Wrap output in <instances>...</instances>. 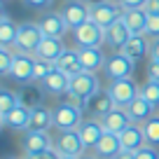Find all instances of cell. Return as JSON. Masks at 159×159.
I'll use <instances>...</instances> for the list:
<instances>
[{
	"mask_svg": "<svg viewBox=\"0 0 159 159\" xmlns=\"http://www.w3.org/2000/svg\"><path fill=\"white\" fill-rule=\"evenodd\" d=\"M45 33L40 28V24L35 21H24L19 26V33H16V42H14V49L21 52V54H35L38 45L42 42Z\"/></svg>",
	"mask_w": 159,
	"mask_h": 159,
	"instance_id": "6da1fadb",
	"label": "cell"
},
{
	"mask_svg": "<svg viewBox=\"0 0 159 159\" xmlns=\"http://www.w3.org/2000/svg\"><path fill=\"white\" fill-rule=\"evenodd\" d=\"M54 150L61 157H84L87 145L80 131L73 129V131H59V136L54 138Z\"/></svg>",
	"mask_w": 159,
	"mask_h": 159,
	"instance_id": "7a4b0ae2",
	"label": "cell"
},
{
	"mask_svg": "<svg viewBox=\"0 0 159 159\" xmlns=\"http://www.w3.org/2000/svg\"><path fill=\"white\" fill-rule=\"evenodd\" d=\"M84 122L82 117V108H75L70 103H59L54 108V129L56 131H73V129H80Z\"/></svg>",
	"mask_w": 159,
	"mask_h": 159,
	"instance_id": "3957f363",
	"label": "cell"
},
{
	"mask_svg": "<svg viewBox=\"0 0 159 159\" xmlns=\"http://www.w3.org/2000/svg\"><path fill=\"white\" fill-rule=\"evenodd\" d=\"M108 94L112 96L115 105L117 108H129L131 101L136 96H140V87L136 84L131 77H124V80H112L108 87Z\"/></svg>",
	"mask_w": 159,
	"mask_h": 159,
	"instance_id": "277c9868",
	"label": "cell"
},
{
	"mask_svg": "<svg viewBox=\"0 0 159 159\" xmlns=\"http://www.w3.org/2000/svg\"><path fill=\"white\" fill-rule=\"evenodd\" d=\"M73 38L77 42V47H101L105 45V28H101L96 21H87V24L77 26L73 30Z\"/></svg>",
	"mask_w": 159,
	"mask_h": 159,
	"instance_id": "5b68a950",
	"label": "cell"
},
{
	"mask_svg": "<svg viewBox=\"0 0 159 159\" xmlns=\"http://www.w3.org/2000/svg\"><path fill=\"white\" fill-rule=\"evenodd\" d=\"M10 77L14 80V82H19V84H30V82H35V56L16 52L14 66H12V70H10Z\"/></svg>",
	"mask_w": 159,
	"mask_h": 159,
	"instance_id": "8992f818",
	"label": "cell"
},
{
	"mask_svg": "<svg viewBox=\"0 0 159 159\" xmlns=\"http://www.w3.org/2000/svg\"><path fill=\"white\" fill-rule=\"evenodd\" d=\"M103 70H105V75L110 77V82H112V80H124V77H131V75H134L136 61H131L129 56H124L122 52H117V54L108 56Z\"/></svg>",
	"mask_w": 159,
	"mask_h": 159,
	"instance_id": "52a82bcc",
	"label": "cell"
},
{
	"mask_svg": "<svg viewBox=\"0 0 159 159\" xmlns=\"http://www.w3.org/2000/svg\"><path fill=\"white\" fill-rule=\"evenodd\" d=\"M96 91H101V84H98L96 73H87V70H82L80 75L70 77V94H75V96H80V98L87 101V98H91Z\"/></svg>",
	"mask_w": 159,
	"mask_h": 159,
	"instance_id": "ba28073f",
	"label": "cell"
},
{
	"mask_svg": "<svg viewBox=\"0 0 159 159\" xmlns=\"http://www.w3.org/2000/svg\"><path fill=\"white\" fill-rule=\"evenodd\" d=\"M61 14H63V19L68 21L70 28H77V26L87 24V21L91 19V7L87 5L84 0H68L63 5V10H61Z\"/></svg>",
	"mask_w": 159,
	"mask_h": 159,
	"instance_id": "9c48e42d",
	"label": "cell"
},
{
	"mask_svg": "<svg viewBox=\"0 0 159 159\" xmlns=\"http://www.w3.org/2000/svg\"><path fill=\"white\" fill-rule=\"evenodd\" d=\"M54 150V138L49 136V131H26L24 136V152L26 154H40Z\"/></svg>",
	"mask_w": 159,
	"mask_h": 159,
	"instance_id": "30bf717a",
	"label": "cell"
},
{
	"mask_svg": "<svg viewBox=\"0 0 159 159\" xmlns=\"http://www.w3.org/2000/svg\"><path fill=\"white\" fill-rule=\"evenodd\" d=\"M122 14H124V10L117 2H101V5L91 7V21H96L101 28H110Z\"/></svg>",
	"mask_w": 159,
	"mask_h": 159,
	"instance_id": "8fae6325",
	"label": "cell"
},
{
	"mask_svg": "<svg viewBox=\"0 0 159 159\" xmlns=\"http://www.w3.org/2000/svg\"><path fill=\"white\" fill-rule=\"evenodd\" d=\"M115 108H117V105H115L112 96H110L108 91H96L91 98H87V105H84V110H87L94 119H103L105 115L112 112Z\"/></svg>",
	"mask_w": 159,
	"mask_h": 159,
	"instance_id": "7c38bea8",
	"label": "cell"
},
{
	"mask_svg": "<svg viewBox=\"0 0 159 159\" xmlns=\"http://www.w3.org/2000/svg\"><path fill=\"white\" fill-rule=\"evenodd\" d=\"M119 140H122V150H126V152H138L140 148L148 145L143 124H129L122 134H119Z\"/></svg>",
	"mask_w": 159,
	"mask_h": 159,
	"instance_id": "4fadbf2b",
	"label": "cell"
},
{
	"mask_svg": "<svg viewBox=\"0 0 159 159\" xmlns=\"http://www.w3.org/2000/svg\"><path fill=\"white\" fill-rule=\"evenodd\" d=\"M131 38H134V33L129 30V26H126V21L122 19V16H119L110 28H105V45L115 47V49H122Z\"/></svg>",
	"mask_w": 159,
	"mask_h": 159,
	"instance_id": "5bb4252c",
	"label": "cell"
},
{
	"mask_svg": "<svg viewBox=\"0 0 159 159\" xmlns=\"http://www.w3.org/2000/svg\"><path fill=\"white\" fill-rule=\"evenodd\" d=\"M40 84H42V89H45L47 94H52V96H66L70 91V77L66 73H61L59 68H54Z\"/></svg>",
	"mask_w": 159,
	"mask_h": 159,
	"instance_id": "9a60e30c",
	"label": "cell"
},
{
	"mask_svg": "<svg viewBox=\"0 0 159 159\" xmlns=\"http://www.w3.org/2000/svg\"><path fill=\"white\" fill-rule=\"evenodd\" d=\"M40 28H42V33L47 35V38H63L66 30L70 28L68 21L63 19V14L61 12H52V14H45L42 19L38 21Z\"/></svg>",
	"mask_w": 159,
	"mask_h": 159,
	"instance_id": "2e32d148",
	"label": "cell"
},
{
	"mask_svg": "<svg viewBox=\"0 0 159 159\" xmlns=\"http://www.w3.org/2000/svg\"><path fill=\"white\" fill-rule=\"evenodd\" d=\"M66 52L63 47V40L61 38H42V42L38 45V49H35V59H45V61H52V63H56L59 61V56Z\"/></svg>",
	"mask_w": 159,
	"mask_h": 159,
	"instance_id": "e0dca14e",
	"label": "cell"
},
{
	"mask_svg": "<svg viewBox=\"0 0 159 159\" xmlns=\"http://www.w3.org/2000/svg\"><path fill=\"white\" fill-rule=\"evenodd\" d=\"M77 54H80V63H82V68L87 73L101 70L105 66V61H108V56L101 52V47H80Z\"/></svg>",
	"mask_w": 159,
	"mask_h": 159,
	"instance_id": "ac0fdd59",
	"label": "cell"
},
{
	"mask_svg": "<svg viewBox=\"0 0 159 159\" xmlns=\"http://www.w3.org/2000/svg\"><path fill=\"white\" fill-rule=\"evenodd\" d=\"M80 136H82V140H84V145H87V150H94L96 145H98V140L103 138V134H105V126H103V122L101 119H84L82 122V126H80Z\"/></svg>",
	"mask_w": 159,
	"mask_h": 159,
	"instance_id": "d6986e66",
	"label": "cell"
},
{
	"mask_svg": "<svg viewBox=\"0 0 159 159\" xmlns=\"http://www.w3.org/2000/svg\"><path fill=\"white\" fill-rule=\"evenodd\" d=\"M30 112L33 110L30 108H26V105H16L12 112H7V115H2L0 117V122L5 126H10V129H14V131H28V124H30Z\"/></svg>",
	"mask_w": 159,
	"mask_h": 159,
	"instance_id": "ffe728a7",
	"label": "cell"
},
{
	"mask_svg": "<svg viewBox=\"0 0 159 159\" xmlns=\"http://www.w3.org/2000/svg\"><path fill=\"white\" fill-rule=\"evenodd\" d=\"M126 112H129V117H131V122L134 124H145L150 117H154V105L150 103L145 96H136L134 101H131V105L126 108Z\"/></svg>",
	"mask_w": 159,
	"mask_h": 159,
	"instance_id": "44dd1931",
	"label": "cell"
},
{
	"mask_svg": "<svg viewBox=\"0 0 159 159\" xmlns=\"http://www.w3.org/2000/svg\"><path fill=\"white\" fill-rule=\"evenodd\" d=\"M96 157L98 159H112L115 154L122 152V140H119V134H110V131H105L103 138L98 140V145L94 148Z\"/></svg>",
	"mask_w": 159,
	"mask_h": 159,
	"instance_id": "7402d4cb",
	"label": "cell"
},
{
	"mask_svg": "<svg viewBox=\"0 0 159 159\" xmlns=\"http://www.w3.org/2000/svg\"><path fill=\"white\" fill-rule=\"evenodd\" d=\"M101 122H103L105 131H110V134H122L129 124H134L129 112H126V108H115L112 112H108Z\"/></svg>",
	"mask_w": 159,
	"mask_h": 159,
	"instance_id": "603a6c76",
	"label": "cell"
},
{
	"mask_svg": "<svg viewBox=\"0 0 159 159\" xmlns=\"http://www.w3.org/2000/svg\"><path fill=\"white\" fill-rule=\"evenodd\" d=\"M148 40H150L148 35H134V38H131L119 52H122L124 56H129L131 61H140V59H145V56H148L150 47H152Z\"/></svg>",
	"mask_w": 159,
	"mask_h": 159,
	"instance_id": "cb8c5ba5",
	"label": "cell"
},
{
	"mask_svg": "<svg viewBox=\"0 0 159 159\" xmlns=\"http://www.w3.org/2000/svg\"><path fill=\"white\" fill-rule=\"evenodd\" d=\"M54 126V110L45 108V105H38L30 112V124L28 131H49Z\"/></svg>",
	"mask_w": 159,
	"mask_h": 159,
	"instance_id": "d4e9b609",
	"label": "cell"
},
{
	"mask_svg": "<svg viewBox=\"0 0 159 159\" xmlns=\"http://www.w3.org/2000/svg\"><path fill=\"white\" fill-rule=\"evenodd\" d=\"M56 68L61 70V73H66L68 77H75V75H80L82 73V63H80V54H77V49H66L63 54L59 56V61H56Z\"/></svg>",
	"mask_w": 159,
	"mask_h": 159,
	"instance_id": "484cf974",
	"label": "cell"
},
{
	"mask_svg": "<svg viewBox=\"0 0 159 159\" xmlns=\"http://www.w3.org/2000/svg\"><path fill=\"white\" fill-rule=\"evenodd\" d=\"M122 19L126 21V26H129V30L134 35H145V28H148V12H145L143 7H138V10H124Z\"/></svg>",
	"mask_w": 159,
	"mask_h": 159,
	"instance_id": "4316f807",
	"label": "cell"
},
{
	"mask_svg": "<svg viewBox=\"0 0 159 159\" xmlns=\"http://www.w3.org/2000/svg\"><path fill=\"white\" fill-rule=\"evenodd\" d=\"M16 33H19V26H14L10 16L2 14L0 16V47H14Z\"/></svg>",
	"mask_w": 159,
	"mask_h": 159,
	"instance_id": "83f0119b",
	"label": "cell"
},
{
	"mask_svg": "<svg viewBox=\"0 0 159 159\" xmlns=\"http://www.w3.org/2000/svg\"><path fill=\"white\" fill-rule=\"evenodd\" d=\"M40 98H42V91H40L38 87H30V84H26V87H24V91L19 94L21 105H26V108H30V110L40 105Z\"/></svg>",
	"mask_w": 159,
	"mask_h": 159,
	"instance_id": "f1b7e54d",
	"label": "cell"
},
{
	"mask_svg": "<svg viewBox=\"0 0 159 159\" xmlns=\"http://www.w3.org/2000/svg\"><path fill=\"white\" fill-rule=\"evenodd\" d=\"M19 103H21L19 94H14V91H10V89H2L0 91V117L7 115V112H12Z\"/></svg>",
	"mask_w": 159,
	"mask_h": 159,
	"instance_id": "f546056e",
	"label": "cell"
},
{
	"mask_svg": "<svg viewBox=\"0 0 159 159\" xmlns=\"http://www.w3.org/2000/svg\"><path fill=\"white\" fill-rule=\"evenodd\" d=\"M143 131H145V138H148V145H159V115L157 117H150L148 122L143 124Z\"/></svg>",
	"mask_w": 159,
	"mask_h": 159,
	"instance_id": "4dcf8cb0",
	"label": "cell"
},
{
	"mask_svg": "<svg viewBox=\"0 0 159 159\" xmlns=\"http://www.w3.org/2000/svg\"><path fill=\"white\" fill-rule=\"evenodd\" d=\"M140 96H145V98H148L154 108H159V82L148 77V82L140 87Z\"/></svg>",
	"mask_w": 159,
	"mask_h": 159,
	"instance_id": "1f68e13d",
	"label": "cell"
},
{
	"mask_svg": "<svg viewBox=\"0 0 159 159\" xmlns=\"http://www.w3.org/2000/svg\"><path fill=\"white\" fill-rule=\"evenodd\" d=\"M14 56L16 52H10V47H0V73L10 75L12 66H14Z\"/></svg>",
	"mask_w": 159,
	"mask_h": 159,
	"instance_id": "d6a6232c",
	"label": "cell"
},
{
	"mask_svg": "<svg viewBox=\"0 0 159 159\" xmlns=\"http://www.w3.org/2000/svg\"><path fill=\"white\" fill-rule=\"evenodd\" d=\"M56 66L52 61H45V59H35V82H42L47 75L54 70Z\"/></svg>",
	"mask_w": 159,
	"mask_h": 159,
	"instance_id": "836d02e7",
	"label": "cell"
},
{
	"mask_svg": "<svg viewBox=\"0 0 159 159\" xmlns=\"http://www.w3.org/2000/svg\"><path fill=\"white\" fill-rule=\"evenodd\" d=\"M145 35L152 40L159 38V14H148V28H145Z\"/></svg>",
	"mask_w": 159,
	"mask_h": 159,
	"instance_id": "e575fe53",
	"label": "cell"
},
{
	"mask_svg": "<svg viewBox=\"0 0 159 159\" xmlns=\"http://www.w3.org/2000/svg\"><path fill=\"white\" fill-rule=\"evenodd\" d=\"M134 159H159V152L154 145H145V148H140L138 152H136Z\"/></svg>",
	"mask_w": 159,
	"mask_h": 159,
	"instance_id": "d590c367",
	"label": "cell"
},
{
	"mask_svg": "<svg viewBox=\"0 0 159 159\" xmlns=\"http://www.w3.org/2000/svg\"><path fill=\"white\" fill-rule=\"evenodd\" d=\"M148 0H117V5L122 10H138V7H145Z\"/></svg>",
	"mask_w": 159,
	"mask_h": 159,
	"instance_id": "8d00e7d4",
	"label": "cell"
},
{
	"mask_svg": "<svg viewBox=\"0 0 159 159\" xmlns=\"http://www.w3.org/2000/svg\"><path fill=\"white\" fill-rule=\"evenodd\" d=\"M24 159H61V154L56 150H47V152H40V154H26Z\"/></svg>",
	"mask_w": 159,
	"mask_h": 159,
	"instance_id": "74e56055",
	"label": "cell"
},
{
	"mask_svg": "<svg viewBox=\"0 0 159 159\" xmlns=\"http://www.w3.org/2000/svg\"><path fill=\"white\" fill-rule=\"evenodd\" d=\"M148 77L159 82V61L157 59H150V63H148Z\"/></svg>",
	"mask_w": 159,
	"mask_h": 159,
	"instance_id": "f35d334b",
	"label": "cell"
},
{
	"mask_svg": "<svg viewBox=\"0 0 159 159\" xmlns=\"http://www.w3.org/2000/svg\"><path fill=\"white\" fill-rule=\"evenodd\" d=\"M26 7H30V10H45V7L52 5V0H24Z\"/></svg>",
	"mask_w": 159,
	"mask_h": 159,
	"instance_id": "ab89813d",
	"label": "cell"
},
{
	"mask_svg": "<svg viewBox=\"0 0 159 159\" xmlns=\"http://www.w3.org/2000/svg\"><path fill=\"white\" fill-rule=\"evenodd\" d=\"M143 10L148 12V14H159V0H148Z\"/></svg>",
	"mask_w": 159,
	"mask_h": 159,
	"instance_id": "60d3db41",
	"label": "cell"
},
{
	"mask_svg": "<svg viewBox=\"0 0 159 159\" xmlns=\"http://www.w3.org/2000/svg\"><path fill=\"white\" fill-rule=\"evenodd\" d=\"M150 56L159 61V38H157V40H152V47H150Z\"/></svg>",
	"mask_w": 159,
	"mask_h": 159,
	"instance_id": "b9f144b4",
	"label": "cell"
},
{
	"mask_svg": "<svg viewBox=\"0 0 159 159\" xmlns=\"http://www.w3.org/2000/svg\"><path fill=\"white\" fill-rule=\"evenodd\" d=\"M136 157V152H126V150H122L119 154H115L112 159H134Z\"/></svg>",
	"mask_w": 159,
	"mask_h": 159,
	"instance_id": "7bdbcfd3",
	"label": "cell"
},
{
	"mask_svg": "<svg viewBox=\"0 0 159 159\" xmlns=\"http://www.w3.org/2000/svg\"><path fill=\"white\" fill-rule=\"evenodd\" d=\"M89 7H96V5H101V2H110V0H84Z\"/></svg>",
	"mask_w": 159,
	"mask_h": 159,
	"instance_id": "ee69618b",
	"label": "cell"
},
{
	"mask_svg": "<svg viewBox=\"0 0 159 159\" xmlns=\"http://www.w3.org/2000/svg\"><path fill=\"white\" fill-rule=\"evenodd\" d=\"M80 159H98V157H94V154H84V157H80Z\"/></svg>",
	"mask_w": 159,
	"mask_h": 159,
	"instance_id": "f6af8a7d",
	"label": "cell"
},
{
	"mask_svg": "<svg viewBox=\"0 0 159 159\" xmlns=\"http://www.w3.org/2000/svg\"><path fill=\"white\" fill-rule=\"evenodd\" d=\"M61 159H80V157H61Z\"/></svg>",
	"mask_w": 159,
	"mask_h": 159,
	"instance_id": "bcb514c9",
	"label": "cell"
},
{
	"mask_svg": "<svg viewBox=\"0 0 159 159\" xmlns=\"http://www.w3.org/2000/svg\"><path fill=\"white\" fill-rule=\"evenodd\" d=\"M5 159H19V157H5Z\"/></svg>",
	"mask_w": 159,
	"mask_h": 159,
	"instance_id": "7dc6e473",
	"label": "cell"
}]
</instances>
